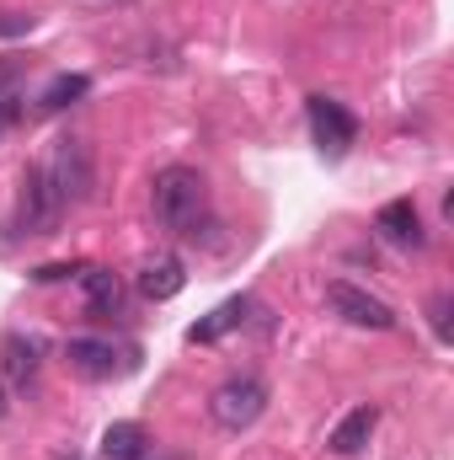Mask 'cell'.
<instances>
[{
    "label": "cell",
    "instance_id": "1",
    "mask_svg": "<svg viewBox=\"0 0 454 460\" xmlns=\"http://www.w3.org/2000/svg\"><path fill=\"white\" fill-rule=\"evenodd\" d=\"M150 204H155L161 230H171V235H198V230L209 226V182H204L193 166H166V172H155Z\"/></svg>",
    "mask_w": 454,
    "mask_h": 460
},
{
    "label": "cell",
    "instance_id": "9",
    "mask_svg": "<svg viewBox=\"0 0 454 460\" xmlns=\"http://www.w3.org/2000/svg\"><path fill=\"white\" fill-rule=\"evenodd\" d=\"M251 305H257L251 295H235V300H225L220 311H209L204 322H193V327H188V343H220L225 332H235V327L246 322V311H251Z\"/></svg>",
    "mask_w": 454,
    "mask_h": 460
},
{
    "label": "cell",
    "instance_id": "16",
    "mask_svg": "<svg viewBox=\"0 0 454 460\" xmlns=\"http://www.w3.org/2000/svg\"><path fill=\"white\" fill-rule=\"evenodd\" d=\"M5 97H22V65L16 59H0V102Z\"/></svg>",
    "mask_w": 454,
    "mask_h": 460
},
{
    "label": "cell",
    "instance_id": "4",
    "mask_svg": "<svg viewBox=\"0 0 454 460\" xmlns=\"http://www.w3.org/2000/svg\"><path fill=\"white\" fill-rule=\"evenodd\" d=\"M327 305L337 311L347 327H369V332H390V327H396V311H390L380 295H369V289H358V284H347V279H332V284H327Z\"/></svg>",
    "mask_w": 454,
    "mask_h": 460
},
{
    "label": "cell",
    "instance_id": "19",
    "mask_svg": "<svg viewBox=\"0 0 454 460\" xmlns=\"http://www.w3.org/2000/svg\"><path fill=\"white\" fill-rule=\"evenodd\" d=\"M32 27V16H11V11H0V32H27Z\"/></svg>",
    "mask_w": 454,
    "mask_h": 460
},
{
    "label": "cell",
    "instance_id": "14",
    "mask_svg": "<svg viewBox=\"0 0 454 460\" xmlns=\"http://www.w3.org/2000/svg\"><path fill=\"white\" fill-rule=\"evenodd\" d=\"M86 92H92V81H86V75H54V81L38 92V113H59V108L81 102Z\"/></svg>",
    "mask_w": 454,
    "mask_h": 460
},
{
    "label": "cell",
    "instance_id": "18",
    "mask_svg": "<svg viewBox=\"0 0 454 460\" xmlns=\"http://www.w3.org/2000/svg\"><path fill=\"white\" fill-rule=\"evenodd\" d=\"M16 113H22V97H5V102H0V134L16 123Z\"/></svg>",
    "mask_w": 454,
    "mask_h": 460
},
{
    "label": "cell",
    "instance_id": "6",
    "mask_svg": "<svg viewBox=\"0 0 454 460\" xmlns=\"http://www.w3.org/2000/svg\"><path fill=\"white\" fill-rule=\"evenodd\" d=\"M374 230L390 241V246H406V252H423L428 246V230H423V215L412 199H390L380 215H374Z\"/></svg>",
    "mask_w": 454,
    "mask_h": 460
},
{
    "label": "cell",
    "instance_id": "15",
    "mask_svg": "<svg viewBox=\"0 0 454 460\" xmlns=\"http://www.w3.org/2000/svg\"><path fill=\"white\" fill-rule=\"evenodd\" d=\"M428 316H433V338H439V343H450V295H433Z\"/></svg>",
    "mask_w": 454,
    "mask_h": 460
},
{
    "label": "cell",
    "instance_id": "11",
    "mask_svg": "<svg viewBox=\"0 0 454 460\" xmlns=\"http://www.w3.org/2000/svg\"><path fill=\"white\" fill-rule=\"evenodd\" d=\"M38 353H43V348L32 343V338H22V332H11V338L0 343V358H5L11 385H22V391H27V385L38 380Z\"/></svg>",
    "mask_w": 454,
    "mask_h": 460
},
{
    "label": "cell",
    "instance_id": "7",
    "mask_svg": "<svg viewBox=\"0 0 454 460\" xmlns=\"http://www.w3.org/2000/svg\"><path fill=\"white\" fill-rule=\"evenodd\" d=\"M182 284H188V268L171 252H161V257H150L139 268V295L144 300H171V295H182Z\"/></svg>",
    "mask_w": 454,
    "mask_h": 460
},
{
    "label": "cell",
    "instance_id": "10",
    "mask_svg": "<svg viewBox=\"0 0 454 460\" xmlns=\"http://www.w3.org/2000/svg\"><path fill=\"white\" fill-rule=\"evenodd\" d=\"M374 423H380V412H374V407H353L337 429H332V439H327V445H332V456H358V450L369 445Z\"/></svg>",
    "mask_w": 454,
    "mask_h": 460
},
{
    "label": "cell",
    "instance_id": "12",
    "mask_svg": "<svg viewBox=\"0 0 454 460\" xmlns=\"http://www.w3.org/2000/svg\"><path fill=\"white\" fill-rule=\"evenodd\" d=\"M144 450H150V434L139 429V423H108V434H102V456L108 460H144Z\"/></svg>",
    "mask_w": 454,
    "mask_h": 460
},
{
    "label": "cell",
    "instance_id": "3",
    "mask_svg": "<svg viewBox=\"0 0 454 460\" xmlns=\"http://www.w3.org/2000/svg\"><path fill=\"white\" fill-rule=\"evenodd\" d=\"M262 407H267V385H262L257 375H235V380H225V385L209 396V418H214L225 434L251 429V423L262 418Z\"/></svg>",
    "mask_w": 454,
    "mask_h": 460
},
{
    "label": "cell",
    "instance_id": "5",
    "mask_svg": "<svg viewBox=\"0 0 454 460\" xmlns=\"http://www.w3.org/2000/svg\"><path fill=\"white\" fill-rule=\"evenodd\" d=\"M305 113H310V134H316V145H321L332 161H342V155L353 150V139H358V118L347 113L342 102H332V97H310Z\"/></svg>",
    "mask_w": 454,
    "mask_h": 460
},
{
    "label": "cell",
    "instance_id": "13",
    "mask_svg": "<svg viewBox=\"0 0 454 460\" xmlns=\"http://www.w3.org/2000/svg\"><path fill=\"white\" fill-rule=\"evenodd\" d=\"M81 279H86V300H92V311H97V316H118V305H123L118 273H108V268H81Z\"/></svg>",
    "mask_w": 454,
    "mask_h": 460
},
{
    "label": "cell",
    "instance_id": "17",
    "mask_svg": "<svg viewBox=\"0 0 454 460\" xmlns=\"http://www.w3.org/2000/svg\"><path fill=\"white\" fill-rule=\"evenodd\" d=\"M86 262H48V268H32V279L38 284H54V279H70V273H81Z\"/></svg>",
    "mask_w": 454,
    "mask_h": 460
},
{
    "label": "cell",
    "instance_id": "2",
    "mask_svg": "<svg viewBox=\"0 0 454 460\" xmlns=\"http://www.w3.org/2000/svg\"><path fill=\"white\" fill-rule=\"evenodd\" d=\"M70 193H65V182L54 177V166L48 161H32L27 172H22V193H16V209H22V230L16 235H54L59 220L70 215Z\"/></svg>",
    "mask_w": 454,
    "mask_h": 460
},
{
    "label": "cell",
    "instance_id": "8",
    "mask_svg": "<svg viewBox=\"0 0 454 460\" xmlns=\"http://www.w3.org/2000/svg\"><path fill=\"white\" fill-rule=\"evenodd\" d=\"M65 358H70V369H75V375H86V380H113V375H118L113 343H97V338H70Z\"/></svg>",
    "mask_w": 454,
    "mask_h": 460
},
{
    "label": "cell",
    "instance_id": "20",
    "mask_svg": "<svg viewBox=\"0 0 454 460\" xmlns=\"http://www.w3.org/2000/svg\"><path fill=\"white\" fill-rule=\"evenodd\" d=\"M5 412H11V402H5V391H0V418H5Z\"/></svg>",
    "mask_w": 454,
    "mask_h": 460
}]
</instances>
